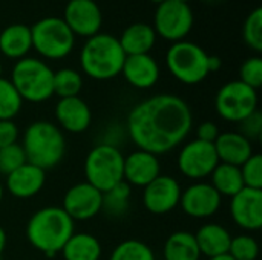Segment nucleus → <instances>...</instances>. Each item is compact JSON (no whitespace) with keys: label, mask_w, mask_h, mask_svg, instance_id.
I'll return each mask as SVG.
<instances>
[{"label":"nucleus","mask_w":262,"mask_h":260,"mask_svg":"<svg viewBox=\"0 0 262 260\" xmlns=\"http://www.w3.org/2000/svg\"><path fill=\"white\" fill-rule=\"evenodd\" d=\"M26 161L45 172L61 162L66 153V138L58 126L51 121L31 123L21 141Z\"/></svg>","instance_id":"7ed1b4c3"},{"label":"nucleus","mask_w":262,"mask_h":260,"mask_svg":"<svg viewBox=\"0 0 262 260\" xmlns=\"http://www.w3.org/2000/svg\"><path fill=\"white\" fill-rule=\"evenodd\" d=\"M83 87V78L78 70L64 67L54 72V95L60 98L78 97Z\"/></svg>","instance_id":"c85d7f7f"},{"label":"nucleus","mask_w":262,"mask_h":260,"mask_svg":"<svg viewBox=\"0 0 262 260\" xmlns=\"http://www.w3.org/2000/svg\"><path fill=\"white\" fill-rule=\"evenodd\" d=\"M75 233V222L61 207H45L35 211L26 225L29 244L46 257L61 253L64 244Z\"/></svg>","instance_id":"f03ea898"},{"label":"nucleus","mask_w":262,"mask_h":260,"mask_svg":"<svg viewBox=\"0 0 262 260\" xmlns=\"http://www.w3.org/2000/svg\"><path fill=\"white\" fill-rule=\"evenodd\" d=\"M63 20L74 35L89 38L100 32L103 14L94 0H69Z\"/></svg>","instance_id":"2eb2a0df"},{"label":"nucleus","mask_w":262,"mask_h":260,"mask_svg":"<svg viewBox=\"0 0 262 260\" xmlns=\"http://www.w3.org/2000/svg\"><path fill=\"white\" fill-rule=\"evenodd\" d=\"M243 37L249 48L256 52L262 51V9L255 8L246 18L243 28Z\"/></svg>","instance_id":"2f4dec72"},{"label":"nucleus","mask_w":262,"mask_h":260,"mask_svg":"<svg viewBox=\"0 0 262 260\" xmlns=\"http://www.w3.org/2000/svg\"><path fill=\"white\" fill-rule=\"evenodd\" d=\"M181 192V185L173 176L160 175L144 187V208L152 215H167L180 205Z\"/></svg>","instance_id":"ddd939ff"},{"label":"nucleus","mask_w":262,"mask_h":260,"mask_svg":"<svg viewBox=\"0 0 262 260\" xmlns=\"http://www.w3.org/2000/svg\"><path fill=\"white\" fill-rule=\"evenodd\" d=\"M2 199H3V185L0 184V202H2Z\"/></svg>","instance_id":"37998d69"},{"label":"nucleus","mask_w":262,"mask_h":260,"mask_svg":"<svg viewBox=\"0 0 262 260\" xmlns=\"http://www.w3.org/2000/svg\"><path fill=\"white\" fill-rule=\"evenodd\" d=\"M210 176H212V187L221 196L232 198L246 187L244 181H243L241 169L236 167V166L220 162L215 167V170L212 172Z\"/></svg>","instance_id":"bb28decb"},{"label":"nucleus","mask_w":262,"mask_h":260,"mask_svg":"<svg viewBox=\"0 0 262 260\" xmlns=\"http://www.w3.org/2000/svg\"><path fill=\"white\" fill-rule=\"evenodd\" d=\"M178 2H183V3H189L190 0H178Z\"/></svg>","instance_id":"a18cd8bd"},{"label":"nucleus","mask_w":262,"mask_h":260,"mask_svg":"<svg viewBox=\"0 0 262 260\" xmlns=\"http://www.w3.org/2000/svg\"><path fill=\"white\" fill-rule=\"evenodd\" d=\"M164 260H200L201 253L193 233L175 231L172 233L163 248Z\"/></svg>","instance_id":"a878e982"},{"label":"nucleus","mask_w":262,"mask_h":260,"mask_svg":"<svg viewBox=\"0 0 262 260\" xmlns=\"http://www.w3.org/2000/svg\"><path fill=\"white\" fill-rule=\"evenodd\" d=\"M223 66V60L218 57V55H209L207 58V67H209V74L210 72H216L220 70Z\"/></svg>","instance_id":"ea45409f"},{"label":"nucleus","mask_w":262,"mask_h":260,"mask_svg":"<svg viewBox=\"0 0 262 260\" xmlns=\"http://www.w3.org/2000/svg\"><path fill=\"white\" fill-rule=\"evenodd\" d=\"M18 139V127L12 120L0 121V149L15 144Z\"/></svg>","instance_id":"4c0bfd02"},{"label":"nucleus","mask_w":262,"mask_h":260,"mask_svg":"<svg viewBox=\"0 0 262 260\" xmlns=\"http://www.w3.org/2000/svg\"><path fill=\"white\" fill-rule=\"evenodd\" d=\"M161 175V164L157 155L146 150H135L124 156L123 181L130 187H146Z\"/></svg>","instance_id":"f3484780"},{"label":"nucleus","mask_w":262,"mask_h":260,"mask_svg":"<svg viewBox=\"0 0 262 260\" xmlns=\"http://www.w3.org/2000/svg\"><path fill=\"white\" fill-rule=\"evenodd\" d=\"M218 115L229 123H241L258 110V90L233 80L221 86L215 98Z\"/></svg>","instance_id":"1a4fd4ad"},{"label":"nucleus","mask_w":262,"mask_h":260,"mask_svg":"<svg viewBox=\"0 0 262 260\" xmlns=\"http://www.w3.org/2000/svg\"><path fill=\"white\" fill-rule=\"evenodd\" d=\"M227 254L235 260H256L259 256V245L255 238L249 234H241L232 238Z\"/></svg>","instance_id":"473e14b6"},{"label":"nucleus","mask_w":262,"mask_h":260,"mask_svg":"<svg viewBox=\"0 0 262 260\" xmlns=\"http://www.w3.org/2000/svg\"><path fill=\"white\" fill-rule=\"evenodd\" d=\"M150 2H154V3H157V5H160L161 2H164V0H150Z\"/></svg>","instance_id":"c03bdc74"},{"label":"nucleus","mask_w":262,"mask_h":260,"mask_svg":"<svg viewBox=\"0 0 262 260\" xmlns=\"http://www.w3.org/2000/svg\"><path fill=\"white\" fill-rule=\"evenodd\" d=\"M177 164L178 170L186 178L198 181L210 176L220 161L213 144L200 139H192L181 147Z\"/></svg>","instance_id":"9b49d317"},{"label":"nucleus","mask_w":262,"mask_h":260,"mask_svg":"<svg viewBox=\"0 0 262 260\" xmlns=\"http://www.w3.org/2000/svg\"><path fill=\"white\" fill-rule=\"evenodd\" d=\"M32 48L48 60H60L71 54L75 35L60 17H45L31 26Z\"/></svg>","instance_id":"0eeeda50"},{"label":"nucleus","mask_w":262,"mask_h":260,"mask_svg":"<svg viewBox=\"0 0 262 260\" xmlns=\"http://www.w3.org/2000/svg\"><path fill=\"white\" fill-rule=\"evenodd\" d=\"M26 162H28L26 155L18 143L0 149V173L2 175L6 176Z\"/></svg>","instance_id":"72a5a7b5"},{"label":"nucleus","mask_w":262,"mask_h":260,"mask_svg":"<svg viewBox=\"0 0 262 260\" xmlns=\"http://www.w3.org/2000/svg\"><path fill=\"white\" fill-rule=\"evenodd\" d=\"M9 81L23 101L43 103L54 95V70L40 58L17 60Z\"/></svg>","instance_id":"39448f33"},{"label":"nucleus","mask_w":262,"mask_h":260,"mask_svg":"<svg viewBox=\"0 0 262 260\" xmlns=\"http://www.w3.org/2000/svg\"><path fill=\"white\" fill-rule=\"evenodd\" d=\"M230 216L233 222L247 231L262 227V190L244 187L230 198Z\"/></svg>","instance_id":"dca6fc26"},{"label":"nucleus","mask_w":262,"mask_h":260,"mask_svg":"<svg viewBox=\"0 0 262 260\" xmlns=\"http://www.w3.org/2000/svg\"><path fill=\"white\" fill-rule=\"evenodd\" d=\"M109 260H155V254L147 244L137 239H127L114 248Z\"/></svg>","instance_id":"c756f323"},{"label":"nucleus","mask_w":262,"mask_h":260,"mask_svg":"<svg viewBox=\"0 0 262 260\" xmlns=\"http://www.w3.org/2000/svg\"><path fill=\"white\" fill-rule=\"evenodd\" d=\"M218 135H220L218 126L215 123H212V121H204L196 129V139L204 141V143L213 144L215 139L218 138Z\"/></svg>","instance_id":"58836bf2"},{"label":"nucleus","mask_w":262,"mask_h":260,"mask_svg":"<svg viewBox=\"0 0 262 260\" xmlns=\"http://www.w3.org/2000/svg\"><path fill=\"white\" fill-rule=\"evenodd\" d=\"M124 155L117 146L101 143L91 149L84 159L86 182L101 193L123 182Z\"/></svg>","instance_id":"423d86ee"},{"label":"nucleus","mask_w":262,"mask_h":260,"mask_svg":"<svg viewBox=\"0 0 262 260\" xmlns=\"http://www.w3.org/2000/svg\"><path fill=\"white\" fill-rule=\"evenodd\" d=\"M157 40L154 28L147 23H134L127 26L118 38L126 55L149 54Z\"/></svg>","instance_id":"b1692460"},{"label":"nucleus","mask_w":262,"mask_h":260,"mask_svg":"<svg viewBox=\"0 0 262 260\" xmlns=\"http://www.w3.org/2000/svg\"><path fill=\"white\" fill-rule=\"evenodd\" d=\"M121 74L130 86L137 89H150L160 78V66L150 54L126 55Z\"/></svg>","instance_id":"aec40b11"},{"label":"nucleus","mask_w":262,"mask_h":260,"mask_svg":"<svg viewBox=\"0 0 262 260\" xmlns=\"http://www.w3.org/2000/svg\"><path fill=\"white\" fill-rule=\"evenodd\" d=\"M209 260H235L232 256H229V254H223V256H218V257H212V259Z\"/></svg>","instance_id":"79ce46f5"},{"label":"nucleus","mask_w":262,"mask_h":260,"mask_svg":"<svg viewBox=\"0 0 262 260\" xmlns=\"http://www.w3.org/2000/svg\"><path fill=\"white\" fill-rule=\"evenodd\" d=\"M23 100L18 92L12 86V83L3 77H0V121L12 120L18 115L21 109Z\"/></svg>","instance_id":"7c9ffc66"},{"label":"nucleus","mask_w":262,"mask_h":260,"mask_svg":"<svg viewBox=\"0 0 262 260\" xmlns=\"http://www.w3.org/2000/svg\"><path fill=\"white\" fill-rule=\"evenodd\" d=\"M195 239L201 256L212 259L229 253L232 234L226 227L212 222L200 227V230L195 233Z\"/></svg>","instance_id":"4be33fe9"},{"label":"nucleus","mask_w":262,"mask_h":260,"mask_svg":"<svg viewBox=\"0 0 262 260\" xmlns=\"http://www.w3.org/2000/svg\"><path fill=\"white\" fill-rule=\"evenodd\" d=\"M209 54L192 41H177L166 54L169 72L183 84H198L209 75Z\"/></svg>","instance_id":"6e6552de"},{"label":"nucleus","mask_w":262,"mask_h":260,"mask_svg":"<svg viewBox=\"0 0 262 260\" xmlns=\"http://www.w3.org/2000/svg\"><path fill=\"white\" fill-rule=\"evenodd\" d=\"M55 120L60 129L69 133H81L91 126V107L80 97L60 98L55 104Z\"/></svg>","instance_id":"a211bd4d"},{"label":"nucleus","mask_w":262,"mask_h":260,"mask_svg":"<svg viewBox=\"0 0 262 260\" xmlns=\"http://www.w3.org/2000/svg\"><path fill=\"white\" fill-rule=\"evenodd\" d=\"M32 49L31 28L23 23L6 26L0 32V52L12 60H21Z\"/></svg>","instance_id":"5701e85b"},{"label":"nucleus","mask_w":262,"mask_h":260,"mask_svg":"<svg viewBox=\"0 0 262 260\" xmlns=\"http://www.w3.org/2000/svg\"><path fill=\"white\" fill-rule=\"evenodd\" d=\"M103 207V193L91 184L78 182L74 184L63 198V210L75 221H89L95 218Z\"/></svg>","instance_id":"f8f14e48"},{"label":"nucleus","mask_w":262,"mask_h":260,"mask_svg":"<svg viewBox=\"0 0 262 260\" xmlns=\"http://www.w3.org/2000/svg\"><path fill=\"white\" fill-rule=\"evenodd\" d=\"M239 81L258 90L262 86V60L259 57L247 58L239 69Z\"/></svg>","instance_id":"c9c22d12"},{"label":"nucleus","mask_w":262,"mask_h":260,"mask_svg":"<svg viewBox=\"0 0 262 260\" xmlns=\"http://www.w3.org/2000/svg\"><path fill=\"white\" fill-rule=\"evenodd\" d=\"M5 248H6V233H5V230L0 227V254L5 251Z\"/></svg>","instance_id":"a19ab883"},{"label":"nucleus","mask_w":262,"mask_h":260,"mask_svg":"<svg viewBox=\"0 0 262 260\" xmlns=\"http://www.w3.org/2000/svg\"><path fill=\"white\" fill-rule=\"evenodd\" d=\"M213 146H215L218 161L223 164L241 167L253 155L252 141H249L239 132L220 133Z\"/></svg>","instance_id":"412c9836"},{"label":"nucleus","mask_w":262,"mask_h":260,"mask_svg":"<svg viewBox=\"0 0 262 260\" xmlns=\"http://www.w3.org/2000/svg\"><path fill=\"white\" fill-rule=\"evenodd\" d=\"M223 196L207 182H196L181 192L180 207L193 219H207L221 207Z\"/></svg>","instance_id":"4468645a"},{"label":"nucleus","mask_w":262,"mask_h":260,"mask_svg":"<svg viewBox=\"0 0 262 260\" xmlns=\"http://www.w3.org/2000/svg\"><path fill=\"white\" fill-rule=\"evenodd\" d=\"M193 115L177 95L160 93L143 100L127 115V135L140 150L163 155L177 149L190 133Z\"/></svg>","instance_id":"f257e3e1"},{"label":"nucleus","mask_w":262,"mask_h":260,"mask_svg":"<svg viewBox=\"0 0 262 260\" xmlns=\"http://www.w3.org/2000/svg\"><path fill=\"white\" fill-rule=\"evenodd\" d=\"M130 195H132V187L126 184L124 181L112 187L111 190L103 193V207L101 210L112 216V218H120L123 216L130 205Z\"/></svg>","instance_id":"cd10ccee"},{"label":"nucleus","mask_w":262,"mask_h":260,"mask_svg":"<svg viewBox=\"0 0 262 260\" xmlns=\"http://www.w3.org/2000/svg\"><path fill=\"white\" fill-rule=\"evenodd\" d=\"M103 253L100 241L89 233H74L64 244V260H100Z\"/></svg>","instance_id":"393cba45"},{"label":"nucleus","mask_w":262,"mask_h":260,"mask_svg":"<svg viewBox=\"0 0 262 260\" xmlns=\"http://www.w3.org/2000/svg\"><path fill=\"white\" fill-rule=\"evenodd\" d=\"M0 77H2V63H0Z\"/></svg>","instance_id":"49530a36"},{"label":"nucleus","mask_w":262,"mask_h":260,"mask_svg":"<svg viewBox=\"0 0 262 260\" xmlns=\"http://www.w3.org/2000/svg\"><path fill=\"white\" fill-rule=\"evenodd\" d=\"M45 170L29 162L6 175V190L17 199L34 198L45 187Z\"/></svg>","instance_id":"6ab92c4d"},{"label":"nucleus","mask_w":262,"mask_h":260,"mask_svg":"<svg viewBox=\"0 0 262 260\" xmlns=\"http://www.w3.org/2000/svg\"><path fill=\"white\" fill-rule=\"evenodd\" d=\"M126 54L117 37L98 32L88 38L80 52L83 72L94 80H111L121 74Z\"/></svg>","instance_id":"20e7f679"},{"label":"nucleus","mask_w":262,"mask_h":260,"mask_svg":"<svg viewBox=\"0 0 262 260\" xmlns=\"http://www.w3.org/2000/svg\"><path fill=\"white\" fill-rule=\"evenodd\" d=\"M239 169L246 187L262 190V156L259 153H253Z\"/></svg>","instance_id":"f704fd0d"},{"label":"nucleus","mask_w":262,"mask_h":260,"mask_svg":"<svg viewBox=\"0 0 262 260\" xmlns=\"http://www.w3.org/2000/svg\"><path fill=\"white\" fill-rule=\"evenodd\" d=\"M239 124H241V132L239 133L243 136H246L249 141L259 139L262 133V113L259 110L253 112L250 116H247Z\"/></svg>","instance_id":"e433bc0d"},{"label":"nucleus","mask_w":262,"mask_h":260,"mask_svg":"<svg viewBox=\"0 0 262 260\" xmlns=\"http://www.w3.org/2000/svg\"><path fill=\"white\" fill-rule=\"evenodd\" d=\"M193 26V12L189 3L178 0H164L158 5L154 18L157 35L169 41H181Z\"/></svg>","instance_id":"9d476101"}]
</instances>
